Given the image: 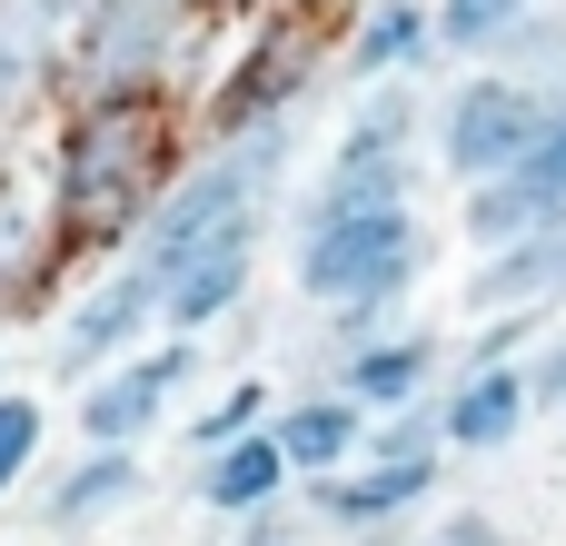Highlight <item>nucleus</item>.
Here are the masks:
<instances>
[{"label":"nucleus","mask_w":566,"mask_h":546,"mask_svg":"<svg viewBox=\"0 0 566 546\" xmlns=\"http://www.w3.org/2000/svg\"><path fill=\"white\" fill-rule=\"evenodd\" d=\"M179 119L169 99H70L60 109V149H50V259H109L139 239V219L159 209V189L179 179Z\"/></svg>","instance_id":"obj_1"},{"label":"nucleus","mask_w":566,"mask_h":546,"mask_svg":"<svg viewBox=\"0 0 566 546\" xmlns=\"http://www.w3.org/2000/svg\"><path fill=\"white\" fill-rule=\"evenodd\" d=\"M428 259H438V229H428V219H418V199H408V209H368V219L298 229L289 279H298V298H308V308H388V318H408V298H418Z\"/></svg>","instance_id":"obj_2"},{"label":"nucleus","mask_w":566,"mask_h":546,"mask_svg":"<svg viewBox=\"0 0 566 546\" xmlns=\"http://www.w3.org/2000/svg\"><path fill=\"white\" fill-rule=\"evenodd\" d=\"M199 20H209V0H80L70 60H60V109L70 99H149V90L169 99Z\"/></svg>","instance_id":"obj_3"},{"label":"nucleus","mask_w":566,"mask_h":546,"mask_svg":"<svg viewBox=\"0 0 566 546\" xmlns=\"http://www.w3.org/2000/svg\"><path fill=\"white\" fill-rule=\"evenodd\" d=\"M328 70H338L328 20H318L308 0L269 10V20L229 50V70L209 80V99H199V139H239V129H259V119H308V99L328 90Z\"/></svg>","instance_id":"obj_4"},{"label":"nucleus","mask_w":566,"mask_h":546,"mask_svg":"<svg viewBox=\"0 0 566 546\" xmlns=\"http://www.w3.org/2000/svg\"><path fill=\"white\" fill-rule=\"evenodd\" d=\"M547 109H557V99H537V90L507 80L497 60H458V80L428 90V169H438L448 189H478V179H497V169L547 129Z\"/></svg>","instance_id":"obj_5"},{"label":"nucleus","mask_w":566,"mask_h":546,"mask_svg":"<svg viewBox=\"0 0 566 546\" xmlns=\"http://www.w3.org/2000/svg\"><path fill=\"white\" fill-rule=\"evenodd\" d=\"M189 378H199V338H179V328H159L149 348L109 358L99 378H80V408H70L80 448H139V438H159Z\"/></svg>","instance_id":"obj_6"},{"label":"nucleus","mask_w":566,"mask_h":546,"mask_svg":"<svg viewBox=\"0 0 566 546\" xmlns=\"http://www.w3.org/2000/svg\"><path fill=\"white\" fill-rule=\"evenodd\" d=\"M438 487H448V458H348L328 477H298V507L318 517V537H388V527H418Z\"/></svg>","instance_id":"obj_7"},{"label":"nucleus","mask_w":566,"mask_h":546,"mask_svg":"<svg viewBox=\"0 0 566 546\" xmlns=\"http://www.w3.org/2000/svg\"><path fill=\"white\" fill-rule=\"evenodd\" d=\"M259 239H269V209L219 219V229H199L169 269H149V279H159V328L199 338V328L239 318V308H249V279H259Z\"/></svg>","instance_id":"obj_8"},{"label":"nucleus","mask_w":566,"mask_h":546,"mask_svg":"<svg viewBox=\"0 0 566 546\" xmlns=\"http://www.w3.org/2000/svg\"><path fill=\"white\" fill-rule=\"evenodd\" d=\"M149 328H159V279L129 259V269L90 279V288L60 308V338H50V378H60V388H80V378H99L109 358L149 348Z\"/></svg>","instance_id":"obj_9"},{"label":"nucleus","mask_w":566,"mask_h":546,"mask_svg":"<svg viewBox=\"0 0 566 546\" xmlns=\"http://www.w3.org/2000/svg\"><path fill=\"white\" fill-rule=\"evenodd\" d=\"M527 428H537L527 358H507V368H448L438 378V438H448V458H507Z\"/></svg>","instance_id":"obj_10"},{"label":"nucleus","mask_w":566,"mask_h":546,"mask_svg":"<svg viewBox=\"0 0 566 546\" xmlns=\"http://www.w3.org/2000/svg\"><path fill=\"white\" fill-rule=\"evenodd\" d=\"M149 497V468H139V448H80L40 497H30V527L40 537H99L109 517H129Z\"/></svg>","instance_id":"obj_11"},{"label":"nucleus","mask_w":566,"mask_h":546,"mask_svg":"<svg viewBox=\"0 0 566 546\" xmlns=\"http://www.w3.org/2000/svg\"><path fill=\"white\" fill-rule=\"evenodd\" d=\"M70 20H80V0H0V139H10L40 99H60Z\"/></svg>","instance_id":"obj_12"},{"label":"nucleus","mask_w":566,"mask_h":546,"mask_svg":"<svg viewBox=\"0 0 566 546\" xmlns=\"http://www.w3.org/2000/svg\"><path fill=\"white\" fill-rule=\"evenodd\" d=\"M438 70V10L428 0H358L348 30H338V80L368 90V80H428Z\"/></svg>","instance_id":"obj_13"},{"label":"nucleus","mask_w":566,"mask_h":546,"mask_svg":"<svg viewBox=\"0 0 566 546\" xmlns=\"http://www.w3.org/2000/svg\"><path fill=\"white\" fill-rule=\"evenodd\" d=\"M438 378H448V338H438V328H408V318L378 328L368 348H348V358L328 368V388H348L368 418H378V408H408V398H438Z\"/></svg>","instance_id":"obj_14"},{"label":"nucleus","mask_w":566,"mask_h":546,"mask_svg":"<svg viewBox=\"0 0 566 546\" xmlns=\"http://www.w3.org/2000/svg\"><path fill=\"white\" fill-rule=\"evenodd\" d=\"M428 179V149H378V159H338L298 189V229H328V219H368V209H408Z\"/></svg>","instance_id":"obj_15"},{"label":"nucleus","mask_w":566,"mask_h":546,"mask_svg":"<svg viewBox=\"0 0 566 546\" xmlns=\"http://www.w3.org/2000/svg\"><path fill=\"white\" fill-rule=\"evenodd\" d=\"M269 438H279L289 477H328V468H348L368 448V408L348 388H298V398L269 408Z\"/></svg>","instance_id":"obj_16"},{"label":"nucleus","mask_w":566,"mask_h":546,"mask_svg":"<svg viewBox=\"0 0 566 546\" xmlns=\"http://www.w3.org/2000/svg\"><path fill=\"white\" fill-rule=\"evenodd\" d=\"M298 477H289V458H279V438L269 428H249V438H229V448H209L199 468H189V507L199 517H219V527H239V517H259L269 497H289Z\"/></svg>","instance_id":"obj_17"},{"label":"nucleus","mask_w":566,"mask_h":546,"mask_svg":"<svg viewBox=\"0 0 566 546\" xmlns=\"http://www.w3.org/2000/svg\"><path fill=\"white\" fill-rule=\"evenodd\" d=\"M488 308H566V219L507 239V249H478V269H468V318H488Z\"/></svg>","instance_id":"obj_18"},{"label":"nucleus","mask_w":566,"mask_h":546,"mask_svg":"<svg viewBox=\"0 0 566 546\" xmlns=\"http://www.w3.org/2000/svg\"><path fill=\"white\" fill-rule=\"evenodd\" d=\"M557 219H566V199H557V189H537L527 169H497V179L458 189V239H468V249H507V239L557 229Z\"/></svg>","instance_id":"obj_19"},{"label":"nucleus","mask_w":566,"mask_h":546,"mask_svg":"<svg viewBox=\"0 0 566 546\" xmlns=\"http://www.w3.org/2000/svg\"><path fill=\"white\" fill-rule=\"evenodd\" d=\"M378 149H428V90L418 80H368L338 119V159H378Z\"/></svg>","instance_id":"obj_20"},{"label":"nucleus","mask_w":566,"mask_h":546,"mask_svg":"<svg viewBox=\"0 0 566 546\" xmlns=\"http://www.w3.org/2000/svg\"><path fill=\"white\" fill-rule=\"evenodd\" d=\"M497 70L527 80L537 99H566V0H537V10L497 40Z\"/></svg>","instance_id":"obj_21"},{"label":"nucleus","mask_w":566,"mask_h":546,"mask_svg":"<svg viewBox=\"0 0 566 546\" xmlns=\"http://www.w3.org/2000/svg\"><path fill=\"white\" fill-rule=\"evenodd\" d=\"M428 10H438V60H497V40L537 0H428Z\"/></svg>","instance_id":"obj_22"},{"label":"nucleus","mask_w":566,"mask_h":546,"mask_svg":"<svg viewBox=\"0 0 566 546\" xmlns=\"http://www.w3.org/2000/svg\"><path fill=\"white\" fill-rule=\"evenodd\" d=\"M269 378H229L199 418H189V458H209V448H229V438H249V428H269Z\"/></svg>","instance_id":"obj_23"},{"label":"nucleus","mask_w":566,"mask_h":546,"mask_svg":"<svg viewBox=\"0 0 566 546\" xmlns=\"http://www.w3.org/2000/svg\"><path fill=\"white\" fill-rule=\"evenodd\" d=\"M40 448H50V408H40L30 388H0V497H20V487H30Z\"/></svg>","instance_id":"obj_24"},{"label":"nucleus","mask_w":566,"mask_h":546,"mask_svg":"<svg viewBox=\"0 0 566 546\" xmlns=\"http://www.w3.org/2000/svg\"><path fill=\"white\" fill-rule=\"evenodd\" d=\"M408 546H527V537H517L507 517H488V507H438Z\"/></svg>","instance_id":"obj_25"},{"label":"nucleus","mask_w":566,"mask_h":546,"mask_svg":"<svg viewBox=\"0 0 566 546\" xmlns=\"http://www.w3.org/2000/svg\"><path fill=\"white\" fill-rule=\"evenodd\" d=\"M308 537H318V517L298 507V487H289V497H269L259 517H239V527H229V546H308Z\"/></svg>","instance_id":"obj_26"},{"label":"nucleus","mask_w":566,"mask_h":546,"mask_svg":"<svg viewBox=\"0 0 566 546\" xmlns=\"http://www.w3.org/2000/svg\"><path fill=\"white\" fill-rule=\"evenodd\" d=\"M527 398H537V418H566V308L547 318V338L527 348Z\"/></svg>","instance_id":"obj_27"},{"label":"nucleus","mask_w":566,"mask_h":546,"mask_svg":"<svg viewBox=\"0 0 566 546\" xmlns=\"http://www.w3.org/2000/svg\"><path fill=\"white\" fill-rule=\"evenodd\" d=\"M507 169H527L537 189H557V199H566V99L547 109V129H537V139H527V149L507 159Z\"/></svg>","instance_id":"obj_28"},{"label":"nucleus","mask_w":566,"mask_h":546,"mask_svg":"<svg viewBox=\"0 0 566 546\" xmlns=\"http://www.w3.org/2000/svg\"><path fill=\"white\" fill-rule=\"evenodd\" d=\"M338 546H408V527H388V537H338Z\"/></svg>","instance_id":"obj_29"},{"label":"nucleus","mask_w":566,"mask_h":546,"mask_svg":"<svg viewBox=\"0 0 566 546\" xmlns=\"http://www.w3.org/2000/svg\"><path fill=\"white\" fill-rule=\"evenodd\" d=\"M0 209H10V179H0Z\"/></svg>","instance_id":"obj_30"}]
</instances>
